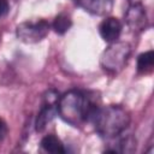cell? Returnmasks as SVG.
Returning <instances> with one entry per match:
<instances>
[{
  "label": "cell",
  "instance_id": "2",
  "mask_svg": "<svg viewBox=\"0 0 154 154\" xmlns=\"http://www.w3.org/2000/svg\"><path fill=\"white\" fill-rule=\"evenodd\" d=\"M130 122V113L119 105L100 106L90 120L97 135L105 140H113L123 135L129 128Z\"/></svg>",
  "mask_w": 154,
  "mask_h": 154
},
{
  "label": "cell",
  "instance_id": "14",
  "mask_svg": "<svg viewBox=\"0 0 154 154\" xmlns=\"http://www.w3.org/2000/svg\"><path fill=\"white\" fill-rule=\"evenodd\" d=\"M7 131H8V128H7L6 122L2 118H0V142L6 137Z\"/></svg>",
  "mask_w": 154,
  "mask_h": 154
},
{
  "label": "cell",
  "instance_id": "9",
  "mask_svg": "<svg viewBox=\"0 0 154 154\" xmlns=\"http://www.w3.org/2000/svg\"><path fill=\"white\" fill-rule=\"evenodd\" d=\"M113 140H116V143H112L111 147H108L105 152L107 153H131L136 148V141L130 135L125 137H120L119 135L114 137Z\"/></svg>",
  "mask_w": 154,
  "mask_h": 154
},
{
  "label": "cell",
  "instance_id": "11",
  "mask_svg": "<svg viewBox=\"0 0 154 154\" xmlns=\"http://www.w3.org/2000/svg\"><path fill=\"white\" fill-rule=\"evenodd\" d=\"M71 25H72V19H71V17L67 14V13H59L55 18H54V20H53V23L51 24V28H53V30L57 32V34H59V35H64L70 28H71Z\"/></svg>",
  "mask_w": 154,
  "mask_h": 154
},
{
  "label": "cell",
  "instance_id": "13",
  "mask_svg": "<svg viewBox=\"0 0 154 154\" xmlns=\"http://www.w3.org/2000/svg\"><path fill=\"white\" fill-rule=\"evenodd\" d=\"M8 10H10L8 0H0V18L5 17L8 13Z\"/></svg>",
  "mask_w": 154,
  "mask_h": 154
},
{
  "label": "cell",
  "instance_id": "8",
  "mask_svg": "<svg viewBox=\"0 0 154 154\" xmlns=\"http://www.w3.org/2000/svg\"><path fill=\"white\" fill-rule=\"evenodd\" d=\"M75 2L84 11L95 14H108L113 8V0H75Z\"/></svg>",
  "mask_w": 154,
  "mask_h": 154
},
{
  "label": "cell",
  "instance_id": "10",
  "mask_svg": "<svg viewBox=\"0 0 154 154\" xmlns=\"http://www.w3.org/2000/svg\"><path fill=\"white\" fill-rule=\"evenodd\" d=\"M41 148L48 153H66V148L64 147L63 142L54 135H46L41 140Z\"/></svg>",
  "mask_w": 154,
  "mask_h": 154
},
{
  "label": "cell",
  "instance_id": "5",
  "mask_svg": "<svg viewBox=\"0 0 154 154\" xmlns=\"http://www.w3.org/2000/svg\"><path fill=\"white\" fill-rule=\"evenodd\" d=\"M59 93L55 89H48L42 95L41 108L37 113L35 120V129L36 131L41 132L46 129V126L54 119L58 113V101H59Z\"/></svg>",
  "mask_w": 154,
  "mask_h": 154
},
{
  "label": "cell",
  "instance_id": "3",
  "mask_svg": "<svg viewBox=\"0 0 154 154\" xmlns=\"http://www.w3.org/2000/svg\"><path fill=\"white\" fill-rule=\"evenodd\" d=\"M130 54L131 46L128 42H111L100 57V65L106 72L111 75H117L125 67L130 58Z\"/></svg>",
  "mask_w": 154,
  "mask_h": 154
},
{
  "label": "cell",
  "instance_id": "12",
  "mask_svg": "<svg viewBox=\"0 0 154 154\" xmlns=\"http://www.w3.org/2000/svg\"><path fill=\"white\" fill-rule=\"evenodd\" d=\"M154 64V52L147 51L141 53L137 58V71L140 73H147L153 69Z\"/></svg>",
  "mask_w": 154,
  "mask_h": 154
},
{
  "label": "cell",
  "instance_id": "6",
  "mask_svg": "<svg viewBox=\"0 0 154 154\" xmlns=\"http://www.w3.org/2000/svg\"><path fill=\"white\" fill-rule=\"evenodd\" d=\"M124 18L132 31H142L147 26V13L141 0H129V6Z\"/></svg>",
  "mask_w": 154,
  "mask_h": 154
},
{
  "label": "cell",
  "instance_id": "1",
  "mask_svg": "<svg viewBox=\"0 0 154 154\" xmlns=\"http://www.w3.org/2000/svg\"><path fill=\"white\" fill-rule=\"evenodd\" d=\"M99 107V101L90 93L81 89H71L59 96L58 114L67 124L81 126L91 120Z\"/></svg>",
  "mask_w": 154,
  "mask_h": 154
},
{
  "label": "cell",
  "instance_id": "7",
  "mask_svg": "<svg viewBox=\"0 0 154 154\" xmlns=\"http://www.w3.org/2000/svg\"><path fill=\"white\" fill-rule=\"evenodd\" d=\"M122 23L118 18L107 17L105 18L99 25V32L103 41L111 43L118 41L120 32H122Z\"/></svg>",
  "mask_w": 154,
  "mask_h": 154
},
{
  "label": "cell",
  "instance_id": "4",
  "mask_svg": "<svg viewBox=\"0 0 154 154\" xmlns=\"http://www.w3.org/2000/svg\"><path fill=\"white\" fill-rule=\"evenodd\" d=\"M51 30V23L46 19L25 20L17 25L16 35L24 43H37L42 41Z\"/></svg>",
  "mask_w": 154,
  "mask_h": 154
}]
</instances>
